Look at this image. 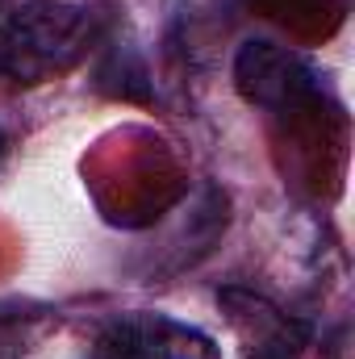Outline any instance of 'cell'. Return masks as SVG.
<instances>
[{
    "mask_svg": "<svg viewBox=\"0 0 355 359\" xmlns=\"http://www.w3.org/2000/svg\"><path fill=\"white\" fill-rule=\"evenodd\" d=\"M92 38L84 8L51 0H0V80L38 84L67 72Z\"/></svg>",
    "mask_w": 355,
    "mask_h": 359,
    "instance_id": "6da1fadb",
    "label": "cell"
},
{
    "mask_svg": "<svg viewBox=\"0 0 355 359\" xmlns=\"http://www.w3.org/2000/svg\"><path fill=\"white\" fill-rule=\"evenodd\" d=\"M88 359H222L217 343L168 313H121L100 326Z\"/></svg>",
    "mask_w": 355,
    "mask_h": 359,
    "instance_id": "7a4b0ae2",
    "label": "cell"
},
{
    "mask_svg": "<svg viewBox=\"0 0 355 359\" xmlns=\"http://www.w3.org/2000/svg\"><path fill=\"white\" fill-rule=\"evenodd\" d=\"M222 305L247 347V359H297V351L305 347V326L297 318H288L284 309H276L260 292L226 288Z\"/></svg>",
    "mask_w": 355,
    "mask_h": 359,
    "instance_id": "3957f363",
    "label": "cell"
},
{
    "mask_svg": "<svg viewBox=\"0 0 355 359\" xmlns=\"http://www.w3.org/2000/svg\"><path fill=\"white\" fill-rule=\"evenodd\" d=\"M4 151H8V138H4V134H0V155H4Z\"/></svg>",
    "mask_w": 355,
    "mask_h": 359,
    "instance_id": "277c9868",
    "label": "cell"
}]
</instances>
